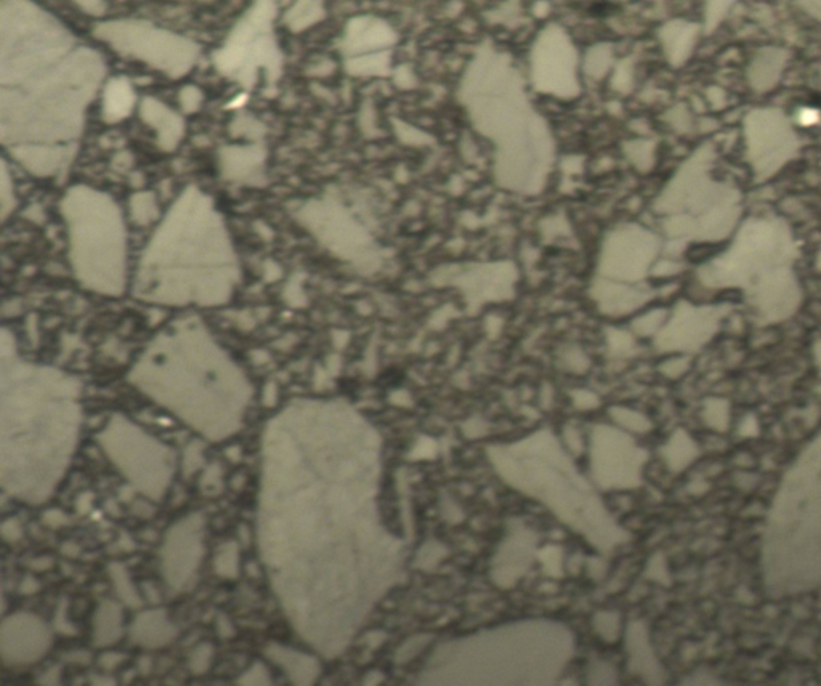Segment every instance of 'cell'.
Masks as SVG:
<instances>
[{"mask_svg": "<svg viewBox=\"0 0 821 686\" xmlns=\"http://www.w3.org/2000/svg\"><path fill=\"white\" fill-rule=\"evenodd\" d=\"M323 0H296L284 13V25L292 33H302L323 18Z\"/></svg>", "mask_w": 821, "mask_h": 686, "instance_id": "obj_15", "label": "cell"}, {"mask_svg": "<svg viewBox=\"0 0 821 686\" xmlns=\"http://www.w3.org/2000/svg\"><path fill=\"white\" fill-rule=\"evenodd\" d=\"M241 283L227 220L211 194L188 185L148 239L135 270V299L166 307H220Z\"/></svg>", "mask_w": 821, "mask_h": 686, "instance_id": "obj_2", "label": "cell"}, {"mask_svg": "<svg viewBox=\"0 0 821 686\" xmlns=\"http://www.w3.org/2000/svg\"><path fill=\"white\" fill-rule=\"evenodd\" d=\"M719 319L717 311L711 308L687 305V307L679 308V313L674 316L671 324L666 323V327H671L672 334L679 339V348L696 350L716 334Z\"/></svg>", "mask_w": 821, "mask_h": 686, "instance_id": "obj_11", "label": "cell"}, {"mask_svg": "<svg viewBox=\"0 0 821 686\" xmlns=\"http://www.w3.org/2000/svg\"><path fill=\"white\" fill-rule=\"evenodd\" d=\"M92 33L121 57L140 61L170 79L187 76L201 57V47L193 39L148 20L98 21Z\"/></svg>", "mask_w": 821, "mask_h": 686, "instance_id": "obj_6", "label": "cell"}, {"mask_svg": "<svg viewBox=\"0 0 821 686\" xmlns=\"http://www.w3.org/2000/svg\"><path fill=\"white\" fill-rule=\"evenodd\" d=\"M137 103L134 87L126 77H114L103 85V118L106 122L126 119Z\"/></svg>", "mask_w": 821, "mask_h": 686, "instance_id": "obj_14", "label": "cell"}, {"mask_svg": "<svg viewBox=\"0 0 821 686\" xmlns=\"http://www.w3.org/2000/svg\"><path fill=\"white\" fill-rule=\"evenodd\" d=\"M138 384L199 420H225L244 401L246 387L206 329L188 319L162 335L137 371Z\"/></svg>", "mask_w": 821, "mask_h": 686, "instance_id": "obj_3", "label": "cell"}, {"mask_svg": "<svg viewBox=\"0 0 821 686\" xmlns=\"http://www.w3.org/2000/svg\"><path fill=\"white\" fill-rule=\"evenodd\" d=\"M18 198L15 193V182L10 174L9 162L2 159V169H0V218L2 222H7L10 215L17 210Z\"/></svg>", "mask_w": 821, "mask_h": 686, "instance_id": "obj_16", "label": "cell"}, {"mask_svg": "<svg viewBox=\"0 0 821 686\" xmlns=\"http://www.w3.org/2000/svg\"><path fill=\"white\" fill-rule=\"evenodd\" d=\"M799 302L796 283L785 270L772 271L757 287L756 303L762 315L781 319L791 315Z\"/></svg>", "mask_w": 821, "mask_h": 686, "instance_id": "obj_12", "label": "cell"}, {"mask_svg": "<svg viewBox=\"0 0 821 686\" xmlns=\"http://www.w3.org/2000/svg\"><path fill=\"white\" fill-rule=\"evenodd\" d=\"M817 393H818V396H820V398H821V385H820V387L817 388Z\"/></svg>", "mask_w": 821, "mask_h": 686, "instance_id": "obj_23", "label": "cell"}, {"mask_svg": "<svg viewBox=\"0 0 821 686\" xmlns=\"http://www.w3.org/2000/svg\"><path fill=\"white\" fill-rule=\"evenodd\" d=\"M294 218L313 238L339 259L361 265L368 239L344 206L332 198H313L299 204Z\"/></svg>", "mask_w": 821, "mask_h": 686, "instance_id": "obj_8", "label": "cell"}, {"mask_svg": "<svg viewBox=\"0 0 821 686\" xmlns=\"http://www.w3.org/2000/svg\"><path fill=\"white\" fill-rule=\"evenodd\" d=\"M267 150L260 143L227 146L220 151V169L223 177L233 182L259 185L265 175Z\"/></svg>", "mask_w": 821, "mask_h": 686, "instance_id": "obj_10", "label": "cell"}, {"mask_svg": "<svg viewBox=\"0 0 821 686\" xmlns=\"http://www.w3.org/2000/svg\"><path fill=\"white\" fill-rule=\"evenodd\" d=\"M704 422L716 430V432H725L730 422V406L724 400H711L704 408Z\"/></svg>", "mask_w": 821, "mask_h": 686, "instance_id": "obj_18", "label": "cell"}, {"mask_svg": "<svg viewBox=\"0 0 821 686\" xmlns=\"http://www.w3.org/2000/svg\"><path fill=\"white\" fill-rule=\"evenodd\" d=\"M764 568L773 589L821 586V435L786 473L765 536Z\"/></svg>", "mask_w": 821, "mask_h": 686, "instance_id": "obj_4", "label": "cell"}, {"mask_svg": "<svg viewBox=\"0 0 821 686\" xmlns=\"http://www.w3.org/2000/svg\"><path fill=\"white\" fill-rule=\"evenodd\" d=\"M658 243L655 236L642 228H624L608 238L603 249L605 278L634 283L644 273L652 271Z\"/></svg>", "mask_w": 821, "mask_h": 686, "instance_id": "obj_9", "label": "cell"}, {"mask_svg": "<svg viewBox=\"0 0 821 686\" xmlns=\"http://www.w3.org/2000/svg\"><path fill=\"white\" fill-rule=\"evenodd\" d=\"M74 278L87 291L119 297L127 289V225L113 196L74 185L60 201Z\"/></svg>", "mask_w": 821, "mask_h": 686, "instance_id": "obj_5", "label": "cell"}, {"mask_svg": "<svg viewBox=\"0 0 821 686\" xmlns=\"http://www.w3.org/2000/svg\"><path fill=\"white\" fill-rule=\"evenodd\" d=\"M204 93L196 85H187L178 93V101L183 113H196L203 105Z\"/></svg>", "mask_w": 821, "mask_h": 686, "instance_id": "obj_20", "label": "cell"}, {"mask_svg": "<svg viewBox=\"0 0 821 686\" xmlns=\"http://www.w3.org/2000/svg\"><path fill=\"white\" fill-rule=\"evenodd\" d=\"M89 17H102L106 10V0H69Z\"/></svg>", "mask_w": 821, "mask_h": 686, "instance_id": "obj_21", "label": "cell"}, {"mask_svg": "<svg viewBox=\"0 0 821 686\" xmlns=\"http://www.w3.org/2000/svg\"><path fill=\"white\" fill-rule=\"evenodd\" d=\"M813 363H815V368H817L818 374L821 377V339H818L817 342L813 343Z\"/></svg>", "mask_w": 821, "mask_h": 686, "instance_id": "obj_22", "label": "cell"}, {"mask_svg": "<svg viewBox=\"0 0 821 686\" xmlns=\"http://www.w3.org/2000/svg\"><path fill=\"white\" fill-rule=\"evenodd\" d=\"M158 212L156 196L150 191H140L130 199V214L138 225H150L158 217Z\"/></svg>", "mask_w": 821, "mask_h": 686, "instance_id": "obj_17", "label": "cell"}, {"mask_svg": "<svg viewBox=\"0 0 821 686\" xmlns=\"http://www.w3.org/2000/svg\"><path fill=\"white\" fill-rule=\"evenodd\" d=\"M140 118L156 132L158 146L162 151L170 153L177 150L185 137V121L177 111L158 98L145 97L140 101Z\"/></svg>", "mask_w": 821, "mask_h": 686, "instance_id": "obj_13", "label": "cell"}, {"mask_svg": "<svg viewBox=\"0 0 821 686\" xmlns=\"http://www.w3.org/2000/svg\"><path fill=\"white\" fill-rule=\"evenodd\" d=\"M105 58L34 0L0 2V140L37 178L65 177Z\"/></svg>", "mask_w": 821, "mask_h": 686, "instance_id": "obj_1", "label": "cell"}, {"mask_svg": "<svg viewBox=\"0 0 821 686\" xmlns=\"http://www.w3.org/2000/svg\"><path fill=\"white\" fill-rule=\"evenodd\" d=\"M276 13V0H254L225 45L215 53L220 73L249 89L259 81L260 74H265L268 82L280 77L283 55L273 34Z\"/></svg>", "mask_w": 821, "mask_h": 686, "instance_id": "obj_7", "label": "cell"}, {"mask_svg": "<svg viewBox=\"0 0 821 686\" xmlns=\"http://www.w3.org/2000/svg\"><path fill=\"white\" fill-rule=\"evenodd\" d=\"M669 313L666 308H652V310L645 311L642 315L637 316L635 324L637 329L644 334H655L661 331L666 323H668Z\"/></svg>", "mask_w": 821, "mask_h": 686, "instance_id": "obj_19", "label": "cell"}, {"mask_svg": "<svg viewBox=\"0 0 821 686\" xmlns=\"http://www.w3.org/2000/svg\"><path fill=\"white\" fill-rule=\"evenodd\" d=\"M820 267H821V254H820Z\"/></svg>", "mask_w": 821, "mask_h": 686, "instance_id": "obj_24", "label": "cell"}]
</instances>
